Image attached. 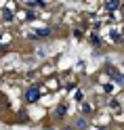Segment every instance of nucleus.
<instances>
[{
	"label": "nucleus",
	"instance_id": "1",
	"mask_svg": "<svg viewBox=\"0 0 124 130\" xmlns=\"http://www.w3.org/2000/svg\"><path fill=\"white\" fill-rule=\"evenodd\" d=\"M27 101H38V90H36V88L27 90Z\"/></svg>",
	"mask_w": 124,
	"mask_h": 130
},
{
	"label": "nucleus",
	"instance_id": "2",
	"mask_svg": "<svg viewBox=\"0 0 124 130\" xmlns=\"http://www.w3.org/2000/svg\"><path fill=\"white\" fill-rule=\"evenodd\" d=\"M118 6H120V2H118V0H109V2H107V9H109V11L118 9Z\"/></svg>",
	"mask_w": 124,
	"mask_h": 130
}]
</instances>
